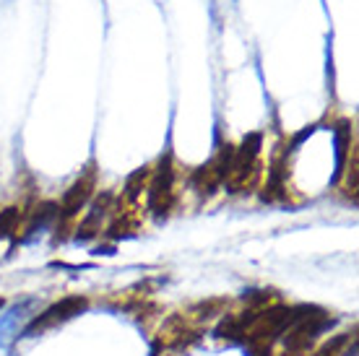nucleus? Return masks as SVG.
Masks as SVG:
<instances>
[{"instance_id": "obj_1", "label": "nucleus", "mask_w": 359, "mask_h": 356, "mask_svg": "<svg viewBox=\"0 0 359 356\" xmlns=\"http://www.w3.org/2000/svg\"><path fill=\"white\" fill-rule=\"evenodd\" d=\"M81 310H86V299H81V296H71V299H63V302L53 304L50 310L42 312V315H39V317H36V320L29 325L24 336H36V333H42V330H47V328H53V325H57V322L71 320L73 315H79Z\"/></svg>"}, {"instance_id": "obj_2", "label": "nucleus", "mask_w": 359, "mask_h": 356, "mask_svg": "<svg viewBox=\"0 0 359 356\" xmlns=\"http://www.w3.org/2000/svg\"><path fill=\"white\" fill-rule=\"evenodd\" d=\"M172 203V167L170 159H162V167L156 172V179L151 185V211L154 214H167Z\"/></svg>"}, {"instance_id": "obj_3", "label": "nucleus", "mask_w": 359, "mask_h": 356, "mask_svg": "<svg viewBox=\"0 0 359 356\" xmlns=\"http://www.w3.org/2000/svg\"><path fill=\"white\" fill-rule=\"evenodd\" d=\"M89 187H91V177L81 179V182H76V185L71 187V193L65 196V205H63L65 214H68V216L76 214V211L86 203V198H89Z\"/></svg>"}, {"instance_id": "obj_4", "label": "nucleus", "mask_w": 359, "mask_h": 356, "mask_svg": "<svg viewBox=\"0 0 359 356\" xmlns=\"http://www.w3.org/2000/svg\"><path fill=\"white\" fill-rule=\"evenodd\" d=\"M16 219H18L16 208H6V211L0 214V237H6L8 232H13V226H16Z\"/></svg>"}]
</instances>
